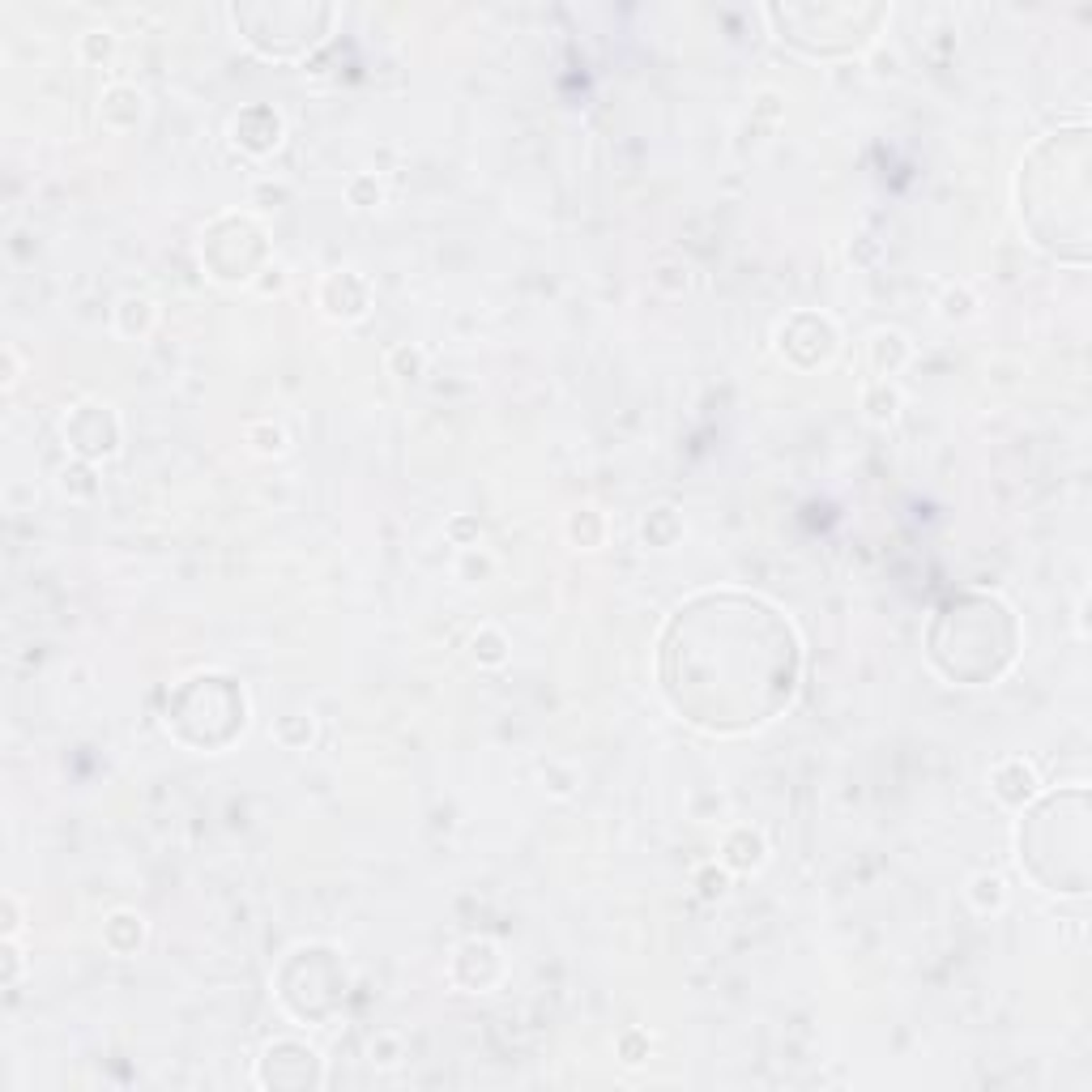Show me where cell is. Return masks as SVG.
Segmentation results:
<instances>
[{
	"label": "cell",
	"mask_w": 1092,
	"mask_h": 1092,
	"mask_svg": "<svg viewBox=\"0 0 1092 1092\" xmlns=\"http://www.w3.org/2000/svg\"><path fill=\"white\" fill-rule=\"evenodd\" d=\"M346 193H351V201L359 205V210H367V205H376V201H380V184H376V180H367V175H363V180H354L351 188H346Z\"/></svg>",
	"instance_id": "cell-17"
},
{
	"label": "cell",
	"mask_w": 1092,
	"mask_h": 1092,
	"mask_svg": "<svg viewBox=\"0 0 1092 1092\" xmlns=\"http://www.w3.org/2000/svg\"><path fill=\"white\" fill-rule=\"evenodd\" d=\"M905 359H909V342L900 333H875L871 337V363H875V372L883 380H888Z\"/></svg>",
	"instance_id": "cell-5"
},
{
	"label": "cell",
	"mask_w": 1092,
	"mask_h": 1092,
	"mask_svg": "<svg viewBox=\"0 0 1092 1092\" xmlns=\"http://www.w3.org/2000/svg\"><path fill=\"white\" fill-rule=\"evenodd\" d=\"M273 739L282 742L286 751L307 747V742H312V717H307V713H286V717L273 726Z\"/></svg>",
	"instance_id": "cell-10"
},
{
	"label": "cell",
	"mask_w": 1092,
	"mask_h": 1092,
	"mask_svg": "<svg viewBox=\"0 0 1092 1092\" xmlns=\"http://www.w3.org/2000/svg\"><path fill=\"white\" fill-rule=\"evenodd\" d=\"M103 939H107V948H112V951H120V956H128V951L142 948V939H145V922L137 918V913L120 909V913H112V918H107Z\"/></svg>",
	"instance_id": "cell-4"
},
{
	"label": "cell",
	"mask_w": 1092,
	"mask_h": 1092,
	"mask_svg": "<svg viewBox=\"0 0 1092 1092\" xmlns=\"http://www.w3.org/2000/svg\"><path fill=\"white\" fill-rule=\"evenodd\" d=\"M154 321V303L150 299H137V295H128V299H120V307H116V325H120V333H145Z\"/></svg>",
	"instance_id": "cell-7"
},
{
	"label": "cell",
	"mask_w": 1092,
	"mask_h": 1092,
	"mask_svg": "<svg viewBox=\"0 0 1092 1092\" xmlns=\"http://www.w3.org/2000/svg\"><path fill=\"white\" fill-rule=\"evenodd\" d=\"M969 312H973V299H969L965 286L943 295V316H948V321H960V316H969Z\"/></svg>",
	"instance_id": "cell-16"
},
{
	"label": "cell",
	"mask_w": 1092,
	"mask_h": 1092,
	"mask_svg": "<svg viewBox=\"0 0 1092 1092\" xmlns=\"http://www.w3.org/2000/svg\"><path fill=\"white\" fill-rule=\"evenodd\" d=\"M247 440H252V449L261 456L286 453V431H282V427H273V423H252V427H247Z\"/></svg>",
	"instance_id": "cell-13"
},
{
	"label": "cell",
	"mask_w": 1092,
	"mask_h": 1092,
	"mask_svg": "<svg viewBox=\"0 0 1092 1092\" xmlns=\"http://www.w3.org/2000/svg\"><path fill=\"white\" fill-rule=\"evenodd\" d=\"M862 405H867V414L875 423H892V419H897V410H900V393L892 389L888 380H879V384H871V389L862 393Z\"/></svg>",
	"instance_id": "cell-8"
},
{
	"label": "cell",
	"mask_w": 1092,
	"mask_h": 1092,
	"mask_svg": "<svg viewBox=\"0 0 1092 1092\" xmlns=\"http://www.w3.org/2000/svg\"><path fill=\"white\" fill-rule=\"evenodd\" d=\"M969 900L977 905L981 913L986 909H1002V900H1007V888H1002L999 875H977L969 883Z\"/></svg>",
	"instance_id": "cell-12"
},
{
	"label": "cell",
	"mask_w": 1092,
	"mask_h": 1092,
	"mask_svg": "<svg viewBox=\"0 0 1092 1092\" xmlns=\"http://www.w3.org/2000/svg\"><path fill=\"white\" fill-rule=\"evenodd\" d=\"M145 116V98L142 91H133V86L116 82L107 86L103 98H98V120H103V128H112V133H128V128H137Z\"/></svg>",
	"instance_id": "cell-1"
},
{
	"label": "cell",
	"mask_w": 1092,
	"mask_h": 1092,
	"mask_svg": "<svg viewBox=\"0 0 1092 1092\" xmlns=\"http://www.w3.org/2000/svg\"><path fill=\"white\" fill-rule=\"evenodd\" d=\"M116 52V35L107 31V26H94V31H82V39H77V56H82L86 65H107Z\"/></svg>",
	"instance_id": "cell-9"
},
{
	"label": "cell",
	"mask_w": 1092,
	"mask_h": 1092,
	"mask_svg": "<svg viewBox=\"0 0 1092 1092\" xmlns=\"http://www.w3.org/2000/svg\"><path fill=\"white\" fill-rule=\"evenodd\" d=\"M389 367H393V376H402V380H414V376L423 372V354L410 351V346H397V351H389Z\"/></svg>",
	"instance_id": "cell-14"
},
{
	"label": "cell",
	"mask_w": 1092,
	"mask_h": 1092,
	"mask_svg": "<svg viewBox=\"0 0 1092 1092\" xmlns=\"http://www.w3.org/2000/svg\"><path fill=\"white\" fill-rule=\"evenodd\" d=\"M470 530H474L470 521H456V525H453V538H465V533H470Z\"/></svg>",
	"instance_id": "cell-19"
},
{
	"label": "cell",
	"mask_w": 1092,
	"mask_h": 1092,
	"mask_svg": "<svg viewBox=\"0 0 1092 1092\" xmlns=\"http://www.w3.org/2000/svg\"><path fill=\"white\" fill-rule=\"evenodd\" d=\"M995 790L1002 802H1025L1037 793V777H1032V768L1025 760H1007L995 768Z\"/></svg>",
	"instance_id": "cell-2"
},
{
	"label": "cell",
	"mask_w": 1092,
	"mask_h": 1092,
	"mask_svg": "<svg viewBox=\"0 0 1092 1092\" xmlns=\"http://www.w3.org/2000/svg\"><path fill=\"white\" fill-rule=\"evenodd\" d=\"M470 649H474V662H479V666H500V662L508 658V640H504V632H495V628H482Z\"/></svg>",
	"instance_id": "cell-11"
},
{
	"label": "cell",
	"mask_w": 1092,
	"mask_h": 1092,
	"mask_svg": "<svg viewBox=\"0 0 1092 1092\" xmlns=\"http://www.w3.org/2000/svg\"><path fill=\"white\" fill-rule=\"evenodd\" d=\"M726 871H751L764 862V837L756 828H734L726 837Z\"/></svg>",
	"instance_id": "cell-3"
},
{
	"label": "cell",
	"mask_w": 1092,
	"mask_h": 1092,
	"mask_svg": "<svg viewBox=\"0 0 1092 1092\" xmlns=\"http://www.w3.org/2000/svg\"><path fill=\"white\" fill-rule=\"evenodd\" d=\"M61 491L68 500H94L98 495V479H94V461H68L61 470Z\"/></svg>",
	"instance_id": "cell-6"
},
{
	"label": "cell",
	"mask_w": 1092,
	"mask_h": 1092,
	"mask_svg": "<svg viewBox=\"0 0 1092 1092\" xmlns=\"http://www.w3.org/2000/svg\"><path fill=\"white\" fill-rule=\"evenodd\" d=\"M5 359H9V376H5V389H13V384H17V351H13V346H9V351H5Z\"/></svg>",
	"instance_id": "cell-18"
},
{
	"label": "cell",
	"mask_w": 1092,
	"mask_h": 1092,
	"mask_svg": "<svg viewBox=\"0 0 1092 1092\" xmlns=\"http://www.w3.org/2000/svg\"><path fill=\"white\" fill-rule=\"evenodd\" d=\"M696 883H700V897H704V900H717V897H726L730 875H726V867H704L700 875H696Z\"/></svg>",
	"instance_id": "cell-15"
}]
</instances>
